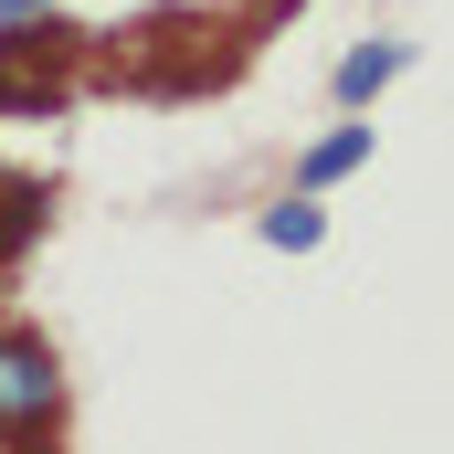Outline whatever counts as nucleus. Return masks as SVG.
<instances>
[{"instance_id": "obj_1", "label": "nucleus", "mask_w": 454, "mask_h": 454, "mask_svg": "<svg viewBox=\"0 0 454 454\" xmlns=\"http://www.w3.org/2000/svg\"><path fill=\"white\" fill-rule=\"evenodd\" d=\"M53 391H64V380H53V348L32 339V328H11V339H0V434H11V423H43Z\"/></svg>"}, {"instance_id": "obj_2", "label": "nucleus", "mask_w": 454, "mask_h": 454, "mask_svg": "<svg viewBox=\"0 0 454 454\" xmlns=\"http://www.w3.org/2000/svg\"><path fill=\"white\" fill-rule=\"evenodd\" d=\"M402 74H412V43H402V32H380V43H348V53H339L328 96H339V106L359 116L370 96H380V85H402Z\"/></svg>"}, {"instance_id": "obj_3", "label": "nucleus", "mask_w": 454, "mask_h": 454, "mask_svg": "<svg viewBox=\"0 0 454 454\" xmlns=\"http://www.w3.org/2000/svg\"><path fill=\"white\" fill-rule=\"evenodd\" d=\"M370 148H380V127H370V116H339L328 137H307V159H296V191H339L348 169H370Z\"/></svg>"}, {"instance_id": "obj_4", "label": "nucleus", "mask_w": 454, "mask_h": 454, "mask_svg": "<svg viewBox=\"0 0 454 454\" xmlns=\"http://www.w3.org/2000/svg\"><path fill=\"white\" fill-rule=\"evenodd\" d=\"M254 232H264L275 254H317V243H328V212H317V191H286V201L254 212Z\"/></svg>"}, {"instance_id": "obj_5", "label": "nucleus", "mask_w": 454, "mask_h": 454, "mask_svg": "<svg viewBox=\"0 0 454 454\" xmlns=\"http://www.w3.org/2000/svg\"><path fill=\"white\" fill-rule=\"evenodd\" d=\"M53 0H0V32H21V21H43Z\"/></svg>"}]
</instances>
